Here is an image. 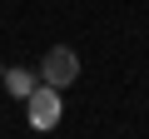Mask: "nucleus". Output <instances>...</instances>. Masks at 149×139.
Returning <instances> with one entry per match:
<instances>
[{
    "label": "nucleus",
    "mask_w": 149,
    "mask_h": 139,
    "mask_svg": "<svg viewBox=\"0 0 149 139\" xmlns=\"http://www.w3.org/2000/svg\"><path fill=\"white\" fill-rule=\"evenodd\" d=\"M40 80H45V85H55V90L74 85V80H80V55H74L70 45H50V50H45V60H40Z\"/></svg>",
    "instance_id": "obj_1"
},
{
    "label": "nucleus",
    "mask_w": 149,
    "mask_h": 139,
    "mask_svg": "<svg viewBox=\"0 0 149 139\" xmlns=\"http://www.w3.org/2000/svg\"><path fill=\"white\" fill-rule=\"evenodd\" d=\"M60 109H65V104H60V90L45 85V80H40V85L30 90V99H25V114H30V124H35L40 134L60 124Z\"/></svg>",
    "instance_id": "obj_2"
},
{
    "label": "nucleus",
    "mask_w": 149,
    "mask_h": 139,
    "mask_svg": "<svg viewBox=\"0 0 149 139\" xmlns=\"http://www.w3.org/2000/svg\"><path fill=\"white\" fill-rule=\"evenodd\" d=\"M0 85H5V95H15V99H30V90L40 85V75L25 70V65H10L5 75H0Z\"/></svg>",
    "instance_id": "obj_3"
},
{
    "label": "nucleus",
    "mask_w": 149,
    "mask_h": 139,
    "mask_svg": "<svg viewBox=\"0 0 149 139\" xmlns=\"http://www.w3.org/2000/svg\"><path fill=\"white\" fill-rule=\"evenodd\" d=\"M0 75H5V70H0Z\"/></svg>",
    "instance_id": "obj_4"
}]
</instances>
